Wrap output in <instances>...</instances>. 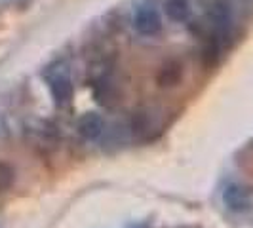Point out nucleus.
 I'll return each instance as SVG.
<instances>
[{
  "instance_id": "obj_4",
  "label": "nucleus",
  "mask_w": 253,
  "mask_h": 228,
  "mask_svg": "<svg viewBox=\"0 0 253 228\" xmlns=\"http://www.w3.org/2000/svg\"><path fill=\"white\" fill-rule=\"evenodd\" d=\"M164 8H166V15L171 21H177V23L187 21L190 15V6L187 0H168Z\"/></svg>"
},
{
  "instance_id": "obj_2",
  "label": "nucleus",
  "mask_w": 253,
  "mask_h": 228,
  "mask_svg": "<svg viewBox=\"0 0 253 228\" xmlns=\"http://www.w3.org/2000/svg\"><path fill=\"white\" fill-rule=\"evenodd\" d=\"M223 202L228 209L232 211H248L252 207V198H250V192L240 187V185H228L225 192H223Z\"/></svg>"
},
{
  "instance_id": "obj_5",
  "label": "nucleus",
  "mask_w": 253,
  "mask_h": 228,
  "mask_svg": "<svg viewBox=\"0 0 253 228\" xmlns=\"http://www.w3.org/2000/svg\"><path fill=\"white\" fill-rule=\"evenodd\" d=\"M51 93H53V97H55L57 101L63 103V101H69V99H71L73 88H71V84H69L67 78H57V80L51 82Z\"/></svg>"
},
{
  "instance_id": "obj_7",
  "label": "nucleus",
  "mask_w": 253,
  "mask_h": 228,
  "mask_svg": "<svg viewBox=\"0 0 253 228\" xmlns=\"http://www.w3.org/2000/svg\"><path fill=\"white\" fill-rule=\"evenodd\" d=\"M13 183V169L10 165L0 164V190H8Z\"/></svg>"
},
{
  "instance_id": "obj_6",
  "label": "nucleus",
  "mask_w": 253,
  "mask_h": 228,
  "mask_svg": "<svg viewBox=\"0 0 253 228\" xmlns=\"http://www.w3.org/2000/svg\"><path fill=\"white\" fill-rule=\"evenodd\" d=\"M210 17L215 21L217 25H227L228 23V6L225 2H217L215 6L211 8Z\"/></svg>"
},
{
  "instance_id": "obj_1",
  "label": "nucleus",
  "mask_w": 253,
  "mask_h": 228,
  "mask_svg": "<svg viewBox=\"0 0 253 228\" xmlns=\"http://www.w3.org/2000/svg\"><path fill=\"white\" fill-rule=\"evenodd\" d=\"M133 29L143 37H154L162 29V19H160L156 10L139 8L133 15Z\"/></svg>"
},
{
  "instance_id": "obj_3",
  "label": "nucleus",
  "mask_w": 253,
  "mask_h": 228,
  "mask_svg": "<svg viewBox=\"0 0 253 228\" xmlns=\"http://www.w3.org/2000/svg\"><path fill=\"white\" fill-rule=\"evenodd\" d=\"M103 127H105V124H103V118L99 114H93V113L84 114L78 120V133L88 141L97 139L103 133Z\"/></svg>"
}]
</instances>
